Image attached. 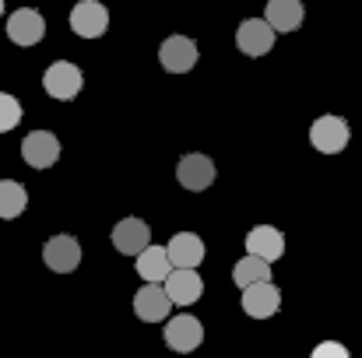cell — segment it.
<instances>
[{
  "label": "cell",
  "instance_id": "obj_1",
  "mask_svg": "<svg viewBox=\"0 0 362 358\" xmlns=\"http://www.w3.org/2000/svg\"><path fill=\"white\" fill-rule=\"evenodd\" d=\"M349 137H352V126L345 117H334V113H324V117L313 119L310 126V144L324 155H338L349 148Z\"/></svg>",
  "mask_w": 362,
  "mask_h": 358
},
{
  "label": "cell",
  "instance_id": "obj_2",
  "mask_svg": "<svg viewBox=\"0 0 362 358\" xmlns=\"http://www.w3.org/2000/svg\"><path fill=\"white\" fill-rule=\"evenodd\" d=\"M81 85H85V74H81V67L71 64V60H57V64H49L46 74H42V88H46V95H49V99H60V102L78 99Z\"/></svg>",
  "mask_w": 362,
  "mask_h": 358
},
{
  "label": "cell",
  "instance_id": "obj_3",
  "mask_svg": "<svg viewBox=\"0 0 362 358\" xmlns=\"http://www.w3.org/2000/svg\"><path fill=\"white\" fill-rule=\"evenodd\" d=\"M165 345L173 348V352H180V355H190V352H197L201 348V341H204V327H201V320L197 316H190V313H176L173 320H165Z\"/></svg>",
  "mask_w": 362,
  "mask_h": 358
},
{
  "label": "cell",
  "instance_id": "obj_4",
  "mask_svg": "<svg viewBox=\"0 0 362 358\" xmlns=\"http://www.w3.org/2000/svg\"><path fill=\"white\" fill-rule=\"evenodd\" d=\"M71 28H74V35H81V39H99V35H106V28H110V11H106V4H99V0H78V4L71 7Z\"/></svg>",
  "mask_w": 362,
  "mask_h": 358
},
{
  "label": "cell",
  "instance_id": "obj_5",
  "mask_svg": "<svg viewBox=\"0 0 362 358\" xmlns=\"http://www.w3.org/2000/svg\"><path fill=\"white\" fill-rule=\"evenodd\" d=\"M162 288H165V295H169L173 306H194L201 299V292H204V281H201L197 267H173L165 274Z\"/></svg>",
  "mask_w": 362,
  "mask_h": 358
},
{
  "label": "cell",
  "instance_id": "obj_6",
  "mask_svg": "<svg viewBox=\"0 0 362 358\" xmlns=\"http://www.w3.org/2000/svg\"><path fill=\"white\" fill-rule=\"evenodd\" d=\"M42 35H46V18L35 7L11 11V18H7V39L14 46H35V42H42Z\"/></svg>",
  "mask_w": 362,
  "mask_h": 358
},
{
  "label": "cell",
  "instance_id": "obj_7",
  "mask_svg": "<svg viewBox=\"0 0 362 358\" xmlns=\"http://www.w3.org/2000/svg\"><path fill=\"white\" fill-rule=\"evenodd\" d=\"M158 60L169 74H187L197 67V42L190 35H169L158 46Z\"/></svg>",
  "mask_w": 362,
  "mask_h": 358
},
{
  "label": "cell",
  "instance_id": "obj_8",
  "mask_svg": "<svg viewBox=\"0 0 362 358\" xmlns=\"http://www.w3.org/2000/svg\"><path fill=\"white\" fill-rule=\"evenodd\" d=\"M215 176H218V169H215V162L208 158V155H183L180 158V165H176V179H180V186L183 190H194V193H201V190H208L211 183H215Z\"/></svg>",
  "mask_w": 362,
  "mask_h": 358
},
{
  "label": "cell",
  "instance_id": "obj_9",
  "mask_svg": "<svg viewBox=\"0 0 362 358\" xmlns=\"http://www.w3.org/2000/svg\"><path fill=\"white\" fill-rule=\"evenodd\" d=\"M243 309H246V316H253V320H271V316L281 309V292H278V285H271V281H253V285H246V288H243Z\"/></svg>",
  "mask_w": 362,
  "mask_h": 358
},
{
  "label": "cell",
  "instance_id": "obj_10",
  "mask_svg": "<svg viewBox=\"0 0 362 358\" xmlns=\"http://www.w3.org/2000/svg\"><path fill=\"white\" fill-rule=\"evenodd\" d=\"M42 260H46L49 270H57V274H71V270H78V263H81V242H78L74 236H67V232L46 239V246H42Z\"/></svg>",
  "mask_w": 362,
  "mask_h": 358
},
{
  "label": "cell",
  "instance_id": "obj_11",
  "mask_svg": "<svg viewBox=\"0 0 362 358\" xmlns=\"http://www.w3.org/2000/svg\"><path fill=\"white\" fill-rule=\"evenodd\" d=\"M21 158L25 165L32 169H49L57 158H60V141L53 130H32L25 141H21Z\"/></svg>",
  "mask_w": 362,
  "mask_h": 358
},
{
  "label": "cell",
  "instance_id": "obj_12",
  "mask_svg": "<svg viewBox=\"0 0 362 358\" xmlns=\"http://www.w3.org/2000/svg\"><path fill=\"white\" fill-rule=\"evenodd\" d=\"M274 35H278V32H274L264 18H246L240 28H236V46H240L246 56H264V53H271Z\"/></svg>",
  "mask_w": 362,
  "mask_h": 358
},
{
  "label": "cell",
  "instance_id": "obj_13",
  "mask_svg": "<svg viewBox=\"0 0 362 358\" xmlns=\"http://www.w3.org/2000/svg\"><path fill=\"white\" fill-rule=\"evenodd\" d=\"M169 309H173V302H169V295H165L162 285H144V288L134 295V313H137V320H144V323H162V320H169Z\"/></svg>",
  "mask_w": 362,
  "mask_h": 358
},
{
  "label": "cell",
  "instance_id": "obj_14",
  "mask_svg": "<svg viewBox=\"0 0 362 358\" xmlns=\"http://www.w3.org/2000/svg\"><path fill=\"white\" fill-rule=\"evenodd\" d=\"M246 253H253V256H260V260H267V263L281 260V256H285V236H281V229H274V225H257V229H250V232H246Z\"/></svg>",
  "mask_w": 362,
  "mask_h": 358
},
{
  "label": "cell",
  "instance_id": "obj_15",
  "mask_svg": "<svg viewBox=\"0 0 362 358\" xmlns=\"http://www.w3.org/2000/svg\"><path fill=\"white\" fill-rule=\"evenodd\" d=\"M165 253H169V263L173 267H197L208 249H204V239L197 236V232H176V236L169 239Z\"/></svg>",
  "mask_w": 362,
  "mask_h": 358
},
{
  "label": "cell",
  "instance_id": "obj_16",
  "mask_svg": "<svg viewBox=\"0 0 362 358\" xmlns=\"http://www.w3.org/2000/svg\"><path fill=\"white\" fill-rule=\"evenodd\" d=\"M306 18V7L303 0H267L264 7V21L274 28V32H296Z\"/></svg>",
  "mask_w": 362,
  "mask_h": 358
},
{
  "label": "cell",
  "instance_id": "obj_17",
  "mask_svg": "<svg viewBox=\"0 0 362 358\" xmlns=\"http://www.w3.org/2000/svg\"><path fill=\"white\" fill-rule=\"evenodd\" d=\"M148 242H151V229L141 218H123V222L113 225V246L127 256H137Z\"/></svg>",
  "mask_w": 362,
  "mask_h": 358
},
{
  "label": "cell",
  "instance_id": "obj_18",
  "mask_svg": "<svg viewBox=\"0 0 362 358\" xmlns=\"http://www.w3.org/2000/svg\"><path fill=\"white\" fill-rule=\"evenodd\" d=\"M169 270H173V263H169L165 246H151V242H148V246L137 253V274H141L148 285H162Z\"/></svg>",
  "mask_w": 362,
  "mask_h": 358
},
{
  "label": "cell",
  "instance_id": "obj_19",
  "mask_svg": "<svg viewBox=\"0 0 362 358\" xmlns=\"http://www.w3.org/2000/svg\"><path fill=\"white\" fill-rule=\"evenodd\" d=\"M25 208H28V190L18 179H0V218L4 222L21 218Z\"/></svg>",
  "mask_w": 362,
  "mask_h": 358
},
{
  "label": "cell",
  "instance_id": "obj_20",
  "mask_svg": "<svg viewBox=\"0 0 362 358\" xmlns=\"http://www.w3.org/2000/svg\"><path fill=\"white\" fill-rule=\"evenodd\" d=\"M233 278H236V285H240V288L253 285V281H271V263H267V260H260V256H253V253H246L240 263L233 267Z\"/></svg>",
  "mask_w": 362,
  "mask_h": 358
},
{
  "label": "cell",
  "instance_id": "obj_21",
  "mask_svg": "<svg viewBox=\"0 0 362 358\" xmlns=\"http://www.w3.org/2000/svg\"><path fill=\"white\" fill-rule=\"evenodd\" d=\"M21 102L14 99V95H7V92H0V133H7V130H14L18 123H21Z\"/></svg>",
  "mask_w": 362,
  "mask_h": 358
},
{
  "label": "cell",
  "instance_id": "obj_22",
  "mask_svg": "<svg viewBox=\"0 0 362 358\" xmlns=\"http://www.w3.org/2000/svg\"><path fill=\"white\" fill-rule=\"evenodd\" d=\"M310 358H352V355H349V348L338 345V341H320V345L310 352Z\"/></svg>",
  "mask_w": 362,
  "mask_h": 358
},
{
  "label": "cell",
  "instance_id": "obj_23",
  "mask_svg": "<svg viewBox=\"0 0 362 358\" xmlns=\"http://www.w3.org/2000/svg\"><path fill=\"white\" fill-rule=\"evenodd\" d=\"M0 14H4V0H0Z\"/></svg>",
  "mask_w": 362,
  "mask_h": 358
}]
</instances>
